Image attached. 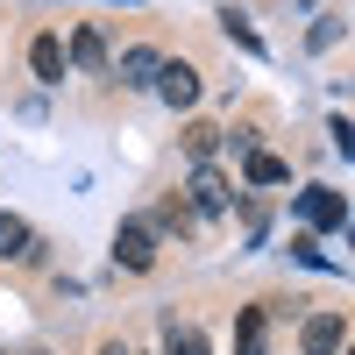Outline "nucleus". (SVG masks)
<instances>
[{
  "mask_svg": "<svg viewBox=\"0 0 355 355\" xmlns=\"http://www.w3.org/2000/svg\"><path fill=\"white\" fill-rule=\"evenodd\" d=\"M164 355H214V348H206V334L192 327V320H171L164 327Z\"/></svg>",
  "mask_w": 355,
  "mask_h": 355,
  "instance_id": "f8f14e48",
  "label": "nucleus"
},
{
  "mask_svg": "<svg viewBox=\"0 0 355 355\" xmlns=\"http://www.w3.org/2000/svg\"><path fill=\"white\" fill-rule=\"evenodd\" d=\"M64 64H71L64 36H36V43H28V71H36L43 85H64Z\"/></svg>",
  "mask_w": 355,
  "mask_h": 355,
  "instance_id": "0eeeda50",
  "label": "nucleus"
},
{
  "mask_svg": "<svg viewBox=\"0 0 355 355\" xmlns=\"http://www.w3.org/2000/svg\"><path fill=\"white\" fill-rule=\"evenodd\" d=\"M242 178H249V185H284V178H291V164H284V157H270V150H249Z\"/></svg>",
  "mask_w": 355,
  "mask_h": 355,
  "instance_id": "9b49d317",
  "label": "nucleus"
},
{
  "mask_svg": "<svg viewBox=\"0 0 355 355\" xmlns=\"http://www.w3.org/2000/svg\"><path fill=\"white\" fill-rule=\"evenodd\" d=\"M192 220H199V214H192L185 192H171V199L157 206V227H164V234H192Z\"/></svg>",
  "mask_w": 355,
  "mask_h": 355,
  "instance_id": "4468645a",
  "label": "nucleus"
},
{
  "mask_svg": "<svg viewBox=\"0 0 355 355\" xmlns=\"http://www.w3.org/2000/svg\"><path fill=\"white\" fill-rule=\"evenodd\" d=\"M185 199H192V214H227V206H234V185H227V171L199 164L192 185H185Z\"/></svg>",
  "mask_w": 355,
  "mask_h": 355,
  "instance_id": "f03ea898",
  "label": "nucleus"
},
{
  "mask_svg": "<svg viewBox=\"0 0 355 355\" xmlns=\"http://www.w3.org/2000/svg\"><path fill=\"white\" fill-rule=\"evenodd\" d=\"M43 242H36V227H28L21 214H0V263H36Z\"/></svg>",
  "mask_w": 355,
  "mask_h": 355,
  "instance_id": "39448f33",
  "label": "nucleus"
},
{
  "mask_svg": "<svg viewBox=\"0 0 355 355\" xmlns=\"http://www.w3.org/2000/svg\"><path fill=\"white\" fill-rule=\"evenodd\" d=\"M100 355H128V348H121V341H107V348H100Z\"/></svg>",
  "mask_w": 355,
  "mask_h": 355,
  "instance_id": "dca6fc26",
  "label": "nucleus"
},
{
  "mask_svg": "<svg viewBox=\"0 0 355 355\" xmlns=\"http://www.w3.org/2000/svg\"><path fill=\"white\" fill-rule=\"evenodd\" d=\"M299 348L306 355H341L348 348V313H313L299 327Z\"/></svg>",
  "mask_w": 355,
  "mask_h": 355,
  "instance_id": "20e7f679",
  "label": "nucleus"
},
{
  "mask_svg": "<svg viewBox=\"0 0 355 355\" xmlns=\"http://www.w3.org/2000/svg\"><path fill=\"white\" fill-rule=\"evenodd\" d=\"M157 93H164V107H199V71L185 64V57H164V71H157Z\"/></svg>",
  "mask_w": 355,
  "mask_h": 355,
  "instance_id": "423d86ee",
  "label": "nucleus"
},
{
  "mask_svg": "<svg viewBox=\"0 0 355 355\" xmlns=\"http://www.w3.org/2000/svg\"><path fill=\"white\" fill-rule=\"evenodd\" d=\"M157 71H164V50L157 43H128L121 50V85H157Z\"/></svg>",
  "mask_w": 355,
  "mask_h": 355,
  "instance_id": "1a4fd4ad",
  "label": "nucleus"
},
{
  "mask_svg": "<svg viewBox=\"0 0 355 355\" xmlns=\"http://www.w3.org/2000/svg\"><path fill=\"white\" fill-rule=\"evenodd\" d=\"M71 64H78V71H107V43H100V28H71Z\"/></svg>",
  "mask_w": 355,
  "mask_h": 355,
  "instance_id": "9d476101",
  "label": "nucleus"
},
{
  "mask_svg": "<svg viewBox=\"0 0 355 355\" xmlns=\"http://www.w3.org/2000/svg\"><path fill=\"white\" fill-rule=\"evenodd\" d=\"M220 28H227V43H242V50H263V36H256V28H249V15H220Z\"/></svg>",
  "mask_w": 355,
  "mask_h": 355,
  "instance_id": "2eb2a0df",
  "label": "nucleus"
},
{
  "mask_svg": "<svg viewBox=\"0 0 355 355\" xmlns=\"http://www.w3.org/2000/svg\"><path fill=\"white\" fill-rule=\"evenodd\" d=\"M114 263H121V270H157V234L150 227H142V220H121V227H114Z\"/></svg>",
  "mask_w": 355,
  "mask_h": 355,
  "instance_id": "f257e3e1",
  "label": "nucleus"
},
{
  "mask_svg": "<svg viewBox=\"0 0 355 355\" xmlns=\"http://www.w3.org/2000/svg\"><path fill=\"white\" fill-rule=\"evenodd\" d=\"M299 220H306V234H320V227H348V199L327 192V185H313V192H299Z\"/></svg>",
  "mask_w": 355,
  "mask_h": 355,
  "instance_id": "7ed1b4c3",
  "label": "nucleus"
},
{
  "mask_svg": "<svg viewBox=\"0 0 355 355\" xmlns=\"http://www.w3.org/2000/svg\"><path fill=\"white\" fill-rule=\"evenodd\" d=\"M220 135H227V128H214V121H192V128H185V157H192V164H214Z\"/></svg>",
  "mask_w": 355,
  "mask_h": 355,
  "instance_id": "ddd939ff",
  "label": "nucleus"
},
{
  "mask_svg": "<svg viewBox=\"0 0 355 355\" xmlns=\"http://www.w3.org/2000/svg\"><path fill=\"white\" fill-rule=\"evenodd\" d=\"M270 341V306H242L234 313V355H263Z\"/></svg>",
  "mask_w": 355,
  "mask_h": 355,
  "instance_id": "6e6552de",
  "label": "nucleus"
},
{
  "mask_svg": "<svg viewBox=\"0 0 355 355\" xmlns=\"http://www.w3.org/2000/svg\"><path fill=\"white\" fill-rule=\"evenodd\" d=\"M341 355H355V341H348V348H341Z\"/></svg>",
  "mask_w": 355,
  "mask_h": 355,
  "instance_id": "f3484780",
  "label": "nucleus"
}]
</instances>
